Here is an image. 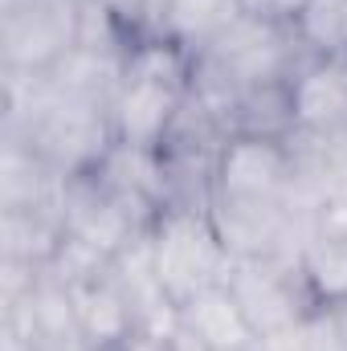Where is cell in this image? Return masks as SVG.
<instances>
[{"label":"cell","instance_id":"obj_1","mask_svg":"<svg viewBox=\"0 0 347 351\" xmlns=\"http://www.w3.org/2000/svg\"><path fill=\"white\" fill-rule=\"evenodd\" d=\"M192 98V58L160 33H143L110 90V123L123 147L156 152Z\"/></svg>","mask_w":347,"mask_h":351},{"label":"cell","instance_id":"obj_2","mask_svg":"<svg viewBox=\"0 0 347 351\" xmlns=\"http://www.w3.org/2000/svg\"><path fill=\"white\" fill-rule=\"evenodd\" d=\"M147 250L176 311L188 298L225 286L233 269V254L208 208H164L147 229Z\"/></svg>","mask_w":347,"mask_h":351},{"label":"cell","instance_id":"obj_3","mask_svg":"<svg viewBox=\"0 0 347 351\" xmlns=\"http://www.w3.org/2000/svg\"><path fill=\"white\" fill-rule=\"evenodd\" d=\"M82 41V0H0V70L41 78Z\"/></svg>","mask_w":347,"mask_h":351},{"label":"cell","instance_id":"obj_4","mask_svg":"<svg viewBox=\"0 0 347 351\" xmlns=\"http://www.w3.org/2000/svg\"><path fill=\"white\" fill-rule=\"evenodd\" d=\"M225 286L237 298L254 339L294 335L315 315L294 258H233Z\"/></svg>","mask_w":347,"mask_h":351},{"label":"cell","instance_id":"obj_5","mask_svg":"<svg viewBox=\"0 0 347 351\" xmlns=\"http://www.w3.org/2000/svg\"><path fill=\"white\" fill-rule=\"evenodd\" d=\"M213 204H298L290 139L229 135L213 176Z\"/></svg>","mask_w":347,"mask_h":351},{"label":"cell","instance_id":"obj_6","mask_svg":"<svg viewBox=\"0 0 347 351\" xmlns=\"http://www.w3.org/2000/svg\"><path fill=\"white\" fill-rule=\"evenodd\" d=\"M4 339L25 343L33 351H82L70 286L45 269L25 294L8 298L4 302Z\"/></svg>","mask_w":347,"mask_h":351},{"label":"cell","instance_id":"obj_7","mask_svg":"<svg viewBox=\"0 0 347 351\" xmlns=\"http://www.w3.org/2000/svg\"><path fill=\"white\" fill-rule=\"evenodd\" d=\"M66 286L74 298L82 351H127L139 339V315H135V302L123 278L115 274V262L78 282H66Z\"/></svg>","mask_w":347,"mask_h":351},{"label":"cell","instance_id":"obj_8","mask_svg":"<svg viewBox=\"0 0 347 351\" xmlns=\"http://www.w3.org/2000/svg\"><path fill=\"white\" fill-rule=\"evenodd\" d=\"M294 123L307 135H347V58L307 53L290 74Z\"/></svg>","mask_w":347,"mask_h":351},{"label":"cell","instance_id":"obj_9","mask_svg":"<svg viewBox=\"0 0 347 351\" xmlns=\"http://www.w3.org/2000/svg\"><path fill=\"white\" fill-rule=\"evenodd\" d=\"M294 262H298L302 286H307L315 311L347 306V225L344 221H335V217L319 221L302 237Z\"/></svg>","mask_w":347,"mask_h":351},{"label":"cell","instance_id":"obj_10","mask_svg":"<svg viewBox=\"0 0 347 351\" xmlns=\"http://www.w3.org/2000/svg\"><path fill=\"white\" fill-rule=\"evenodd\" d=\"M176 327L196 343L200 351H246L254 343V331L229 294V286H213L196 298H188L176 311Z\"/></svg>","mask_w":347,"mask_h":351},{"label":"cell","instance_id":"obj_11","mask_svg":"<svg viewBox=\"0 0 347 351\" xmlns=\"http://www.w3.org/2000/svg\"><path fill=\"white\" fill-rule=\"evenodd\" d=\"M0 245H4V262L45 274L66 245L62 204H53V208H0Z\"/></svg>","mask_w":347,"mask_h":351},{"label":"cell","instance_id":"obj_12","mask_svg":"<svg viewBox=\"0 0 347 351\" xmlns=\"http://www.w3.org/2000/svg\"><path fill=\"white\" fill-rule=\"evenodd\" d=\"M0 208H53L62 204V180L29 143L0 139Z\"/></svg>","mask_w":347,"mask_h":351},{"label":"cell","instance_id":"obj_13","mask_svg":"<svg viewBox=\"0 0 347 351\" xmlns=\"http://www.w3.org/2000/svg\"><path fill=\"white\" fill-rule=\"evenodd\" d=\"M225 127L229 135H258V139H290L298 131L294 123V94L290 78L282 82H261L229 98L225 106Z\"/></svg>","mask_w":347,"mask_h":351},{"label":"cell","instance_id":"obj_14","mask_svg":"<svg viewBox=\"0 0 347 351\" xmlns=\"http://www.w3.org/2000/svg\"><path fill=\"white\" fill-rule=\"evenodd\" d=\"M237 12H241L237 0H156L152 33L168 37L188 58H196Z\"/></svg>","mask_w":347,"mask_h":351},{"label":"cell","instance_id":"obj_15","mask_svg":"<svg viewBox=\"0 0 347 351\" xmlns=\"http://www.w3.org/2000/svg\"><path fill=\"white\" fill-rule=\"evenodd\" d=\"M294 29L307 45V53L347 58V0H311Z\"/></svg>","mask_w":347,"mask_h":351},{"label":"cell","instance_id":"obj_16","mask_svg":"<svg viewBox=\"0 0 347 351\" xmlns=\"http://www.w3.org/2000/svg\"><path fill=\"white\" fill-rule=\"evenodd\" d=\"M298 343L302 351H347V327L335 311H315L302 327H298Z\"/></svg>","mask_w":347,"mask_h":351},{"label":"cell","instance_id":"obj_17","mask_svg":"<svg viewBox=\"0 0 347 351\" xmlns=\"http://www.w3.org/2000/svg\"><path fill=\"white\" fill-rule=\"evenodd\" d=\"M94 12H106L110 21H119L123 29H131L135 37L152 33V12H156V0H82Z\"/></svg>","mask_w":347,"mask_h":351},{"label":"cell","instance_id":"obj_18","mask_svg":"<svg viewBox=\"0 0 347 351\" xmlns=\"http://www.w3.org/2000/svg\"><path fill=\"white\" fill-rule=\"evenodd\" d=\"M237 4L250 16H261V21H274V25H290L294 29L311 0H237Z\"/></svg>","mask_w":347,"mask_h":351},{"label":"cell","instance_id":"obj_19","mask_svg":"<svg viewBox=\"0 0 347 351\" xmlns=\"http://www.w3.org/2000/svg\"><path fill=\"white\" fill-rule=\"evenodd\" d=\"M246 351H302V343H298V331H294V335H270V339H254Z\"/></svg>","mask_w":347,"mask_h":351}]
</instances>
